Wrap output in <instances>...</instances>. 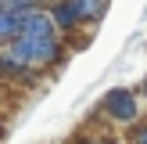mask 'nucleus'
<instances>
[{
    "label": "nucleus",
    "instance_id": "1",
    "mask_svg": "<svg viewBox=\"0 0 147 144\" xmlns=\"http://www.w3.org/2000/svg\"><path fill=\"white\" fill-rule=\"evenodd\" d=\"M100 112L108 115L119 126H133L140 119V97H136L129 86H111V90L100 97Z\"/></svg>",
    "mask_w": 147,
    "mask_h": 144
},
{
    "label": "nucleus",
    "instance_id": "2",
    "mask_svg": "<svg viewBox=\"0 0 147 144\" xmlns=\"http://www.w3.org/2000/svg\"><path fill=\"white\" fill-rule=\"evenodd\" d=\"M36 4H43V0H25V4L0 7V43L14 40V36L25 29V14H29V7H36Z\"/></svg>",
    "mask_w": 147,
    "mask_h": 144
},
{
    "label": "nucleus",
    "instance_id": "3",
    "mask_svg": "<svg viewBox=\"0 0 147 144\" xmlns=\"http://www.w3.org/2000/svg\"><path fill=\"white\" fill-rule=\"evenodd\" d=\"M47 11H50V18H54V25H57L61 36H72L83 25V18H79V11H76L72 0H47Z\"/></svg>",
    "mask_w": 147,
    "mask_h": 144
},
{
    "label": "nucleus",
    "instance_id": "4",
    "mask_svg": "<svg viewBox=\"0 0 147 144\" xmlns=\"http://www.w3.org/2000/svg\"><path fill=\"white\" fill-rule=\"evenodd\" d=\"M72 4H76L83 25H97V22H104V14H108V0H72Z\"/></svg>",
    "mask_w": 147,
    "mask_h": 144
},
{
    "label": "nucleus",
    "instance_id": "5",
    "mask_svg": "<svg viewBox=\"0 0 147 144\" xmlns=\"http://www.w3.org/2000/svg\"><path fill=\"white\" fill-rule=\"evenodd\" d=\"M126 141H129V144H147V122H140V119H136L133 126H129Z\"/></svg>",
    "mask_w": 147,
    "mask_h": 144
},
{
    "label": "nucleus",
    "instance_id": "6",
    "mask_svg": "<svg viewBox=\"0 0 147 144\" xmlns=\"http://www.w3.org/2000/svg\"><path fill=\"white\" fill-rule=\"evenodd\" d=\"M140 97L147 101V76H144V83H140Z\"/></svg>",
    "mask_w": 147,
    "mask_h": 144
},
{
    "label": "nucleus",
    "instance_id": "7",
    "mask_svg": "<svg viewBox=\"0 0 147 144\" xmlns=\"http://www.w3.org/2000/svg\"><path fill=\"white\" fill-rule=\"evenodd\" d=\"M11 4H25V0H0V7H11Z\"/></svg>",
    "mask_w": 147,
    "mask_h": 144
},
{
    "label": "nucleus",
    "instance_id": "8",
    "mask_svg": "<svg viewBox=\"0 0 147 144\" xmlns=\"http://www.w3.org/2000/svg\"><path fill=\"white\" fill-rule=\"evenodd\" d=\"M0 137H4V122H0Z\"/></svg>",
    "mask_w": 147,
    "mask_h": 144
},
{
    "label": "nucleus",
    "instance_id": "9",
    "mask_svg": "<svg viewBox=\"0 0 147 144\" xmlns=\"http://www.w3.org/2000/svg\"><path fill=\"white\" fill-rule=\"evenodd\" d=\"M43 4H47V0H43Z\"/></svg>",
    "mask_w": 147,
    "mask_h": 144
},
{
    "label": "nucleus",
    "instance_id": "10",
    "mask_svg": "<svg viewBox=\"0 0 147 144\" xmlns=\"http://www.w3.org/2000/svg\"><path fill=\"white\" fill-rule=\"evenodd\" d=\"M126 144H129V141H126Z\"/></svg>",
    "mask_w": 147,
    "mask_h": 144
}]
</instances>
